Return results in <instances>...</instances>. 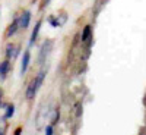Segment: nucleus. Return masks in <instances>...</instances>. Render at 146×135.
Segmentation results:
<instances>
[{"label": "nucleus", "mask_w": 146, "mask_h": 135, "mask_svg": "<svg viewBox=\"0 0 146 135\" xmlns=\"http://www.w3.org/2000/svg\"><path fill=\"white\" fill-rule=\"evenodd\" d=\"M45 77H47V68H41L38 71V73H36V75L29 81L28 87H27V91H25V99L28 101H31V100L35 99V95H36V93L40 91V88H41V85H42Z\"/></svg>", "instance_id": "nucleus-1"}, {"label": "nucleus", "mask_w": 146, "mask_h": 135, "mask_svg": "<svg viewBox=\"0 0 146 135\" xmlns=\"http://www.w3.org/2000/svg\"><path fill=\"white\" fill-rule=\"evenodd\" d=\"M53 44H54V41L50 40V38H47V40L42 41V44L40 47V53H38V65H44L45 63L48 54H50L51 50H53Z\"/></svg>", "instance_id": "nucleus-2"}, {"label": "nucleus", "mask_w": 146, "mask_h": 135, "mask_svg": "<svg viewBox=\"0 0 146 135\" xmlns=\"http://www.w3.org/2000/svg\"><path fill=\"white\" fill-rule=\"evenodd\" d=\"M19 18V28L21 30H28L29 25H31V21H32V12L29 9H23L21 13L18 15Z\"/></svg>", "instance_id": "nucleus-3"}, {"label": "nucleus", "mask_w": 146, "mask_h": 135, "mask_svg": "<svg viewBox=\"0 0 146 135\" xmlns=\"http://www.w3.org/2000/svg\"><path fill=\"white\" fill-rule=\"evenodd\" d=\"M19 30H21L19 28V18H18V15H15V18L12 19V22L7 25V28L5 31V38H12V37H15Z\"/></svg>", "instance_id": "nucleus-4"}, {"label": "nucleus", "mask_w": 146, "mask_h": 135, "mask_svg": "<svg viewBox=\"0 0 146 135\" xmlns=\"http://www.w3.org/2000/svg\"><path fill=\"white\" fill-rule=\"evenodd\" d=\"M5 54H6V59H9V60L16 59V57L21 54V46H16V44H13V43H7V44H6Z\"/></svg>", "instance_id": "nucleus-5"}, {"label": "nucleus", "mask_w": 146, "mask_h": 135, "mask_svg": "<svg viewBox=\"0 0 146 135\" xmlns=\"http://www.w3.org/2000/svg\"><path fill=\"white\" fill-rule=\"evenodd\" d=\"M29 63H31V50H29V47H28L27 50H23L22 57H21V75L22 77L27 73V71L29 68Z\"/></svg>", "instance_id": "nucleus-6"}, {"label": "nucleus", "mask_w": 146, "mask_h": 135, "mask_svg": "<svg viewBox=\"0 0 146 135\" xmlns=\"http://www.w3.org/2000/svg\"><path fill=\"white\" fill-rule=\"evenodd\" d=\"M41 27H42V19H38V21L35 22V27L32 28V32H31V37H29V44H28V47H29V48L35 44V41H36V40H38V35H40Z\"/></svg>", "instance_id": "nucleus-7"}, {"label": "nucleus", "mask_w": 146, "mask_h": 135, "mask_svg": "<svg viewBox=\"0 0 146 135\" xmlns=\"http://www.w3.org/2000/svg\"><path fill=\"white\" fill-rule=\"evenodd\" d=\"M10 60L9 59H5L0 62V81H5L9 75V72H10Z\"/></svg>", "instance_id": "nucleus-8"}, {"label": "nucleus", "mask_w": 146, "mask_h": 135, "mask_svg": "<svg viewBox=\"0 0 146 135\" xmlns=\"http://www.w3.org/2000/svg\"><path fill=\"white\" fill-rule=\"evenodd\" d=\"M92 27L89 25H85L83 27V30H82V34H80V40H82V43H88L89 46H91V43H92Z\"/></svg>", "instance_id": "nucleus-9"}, {"label": "nucleus", "mask_w": 146, "mask_h": 135, "mask_svg": "<svg viewBox=\"0 0 146 135\" xmlns=\"http://www.w3.org/2000/svg\"><path fill=\"white\" fill-rule=\"evenodd\" d=\"M3 109H5V115H3V118H5L6 120H9V119H12V118L15 116L16 107H15V104H13V103H6Z\"/></svg>", "instance_id": "nucleus-10"}, {"label": "nucleus", "mask_w": 146, "mask_h": 135, "mask_svg": "<svg viewBox=\"0 0 146 135\" xmlns=\"http://www.w3.org/2000/svg\"><path fill=\"white\" fill-rule=\"evenodd\" d=\"M47 22L50 24V25L53 28H58V27H62V24H60V19L57 15H48L47 16Z\"/></svg>", "instance_id": "nucleus-11"}, {"label": "nucleus", "mask_w": 146, "mask_h": 135, "mask_svg": "<svg viewBox=\"0 0 146 135\" xmlns=\"http://www.w3.org/2000/svg\"><path fill=\"white\" fill-rule=\"evenodd\" d=\"M58 120H60V110L58 109H54L53 112H51V115H50V124L54 126V125L58 124Z\"/></svg>", "instance_id": "nucleus-12"}, {"label": "nucleus", "mask_w": 146, "mask_h": 135, "mask_svg": "<svg viewBox=\"0 0 146 135\" xmlns=\"http://www.w3.org/2000/svg\"><path fill=\"white\" fill-rule=\"evenodd\" d=\"M6 122L7 120L5 118H0V135H6V128H7Z\"/></svg>", "instance_id": "nucleus-13"}, {"label": "nucleus", "mask_w": 146, "mask_h": 135, "mask_svg": "<svg viewBox=\"0 0 146 135\" xmlns=\"http://www.w3.org/2000/svg\"><path fill=\"white\" fill-rule=\"evenodd\" d=\"M53 134H54V126L51 124L44 128V135H53Z\"/></svg>", "instance_id": "nucleus-14"}, {"label": "nucleus", "mask_w": 146, "mask_h": 135, "mask_svg": "<svg viewBox=\"0 0 146 135\" xmlns=\"http://www.w3.org/2000/svg\"><path fill=\"white\" fill-rule=\"evenodd\" d=\"M3 97H5V91H3V88H2V87H0V109H3V107H5Z\"/></svg>", "instance_id": "nucleus-15"}, {"label": "nucleus", "mask_w": 146, "mask_h": 135, "mask_svg": "<svg viewBox=\"0 0 146 135\" xmlns=\"http://www.w3.org/2000/svg\"><path fill=\"white\" fill-rule=\"evenodd\" d=\"M50 3H51V0H41V10H44L45 7H48V6H50Z\"/></svg>", "instance_id": "nucleus-16"}, {"label": "nucleus", "mask_w": 146, "mask_h": 135, "mask_svg": "<svg viewBox=\"0 0 146 135\" xmlns=\"http://www.w3.org/2000/svg\"><path fill=\"white\" fill-rule=\"evenodd\" d=\"M22 131H23L22 126H18V128L13 131V135H22Z\"/></svg>", "instance_id": "nucleus-17"}, {"label": "nucleus", "mask_w": 146, "mask_h": 135, "mask_svg": "<svg viewBox=\"0 0 146 135\" xmlns=\"http://www.w3.org/2000/svg\"><path fill=\"white\" fill-rule=\"evenodd\" d=\"M38 2H40V0H29L31 5H35V3H38Z\"/></svg>", "instance_id": "nucleus-18"}]
</instances>
